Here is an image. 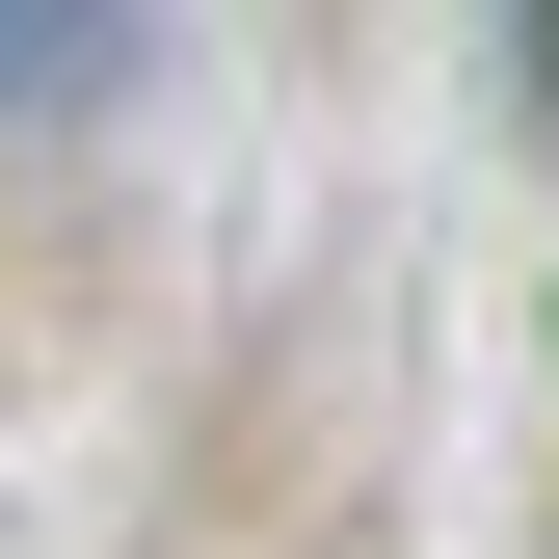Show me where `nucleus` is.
<instances>
[{"label":"nucleus","instance_id":"1","mask_svg":"<svg viewBox=\"0 0 559 559\" xmlns=\"http://www.w3.org/2000/svg\"><path fill=\"white\" fill-rule=\"evenodd\" d=\"M107 81H133V0H0V133H53Z\"/></svg>","mask_w":559,"mask_h":559},{"label":"nucleus","instance_id":"2","mask_svg":"<svg viewBox=\"0 0 559 559\" xmlns=\"http://www.w3.org/2000/svg\"><path fill=\"white\" fill-rule=\"evenodd\" d=\"M479 27H507V133L559 160V0H479Z\"/></svg>","mask_w":559,"mask_h":559}]
</instances>
